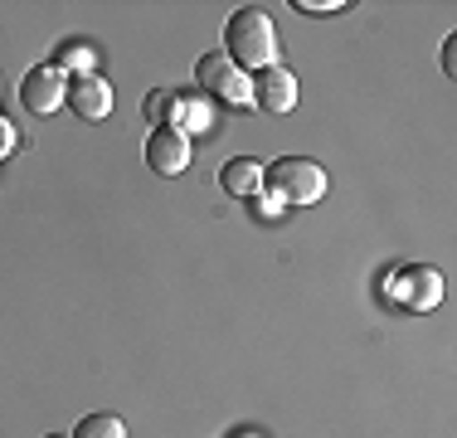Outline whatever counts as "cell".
<instances>
[{
  "mask_svg": "<svg viewBox=\"0 0 457 438\" xmlns=\"http://www.w3.org/2000/svg\"><path fill=\"white\" fill-rule=\"evenodd\" d=\"M63 88H69V79H63L54 63H39V69H29L25 83H20V103H25L29 117H49L63 107Z\"/></svg>",
  "mask_w": 457,
  "mask_h": 438,
  "instance_id": "6",
  "label": "cell"
},
{
  "mask_svg": "<svg viewBox=\"0 0 457 438\" xmlns=\"http://www.w3.org/2000/svg\"><path fill=\"white\" fill-rule=\"evenodd\" d=\"M268 195H278L282 205H317L326 195V171L312 156H282L273 166H263Z\"/></svg>",
  "mask_w": 457,
  "mask_h": 438,
  "instance_id": "2",
  "label": "cell"
},
{
  "mask_svg": "<svg viewBox=\"0 0 457 438\" xmlns=\"http://www.w3.org/2000/svg\"><path fill=\"white\" fill-rule=\"evenodd\" d=\"M54 69L59 73H93L97 69V49L93 44H83V39H69V44H59V54H54Z\"/></svg>",
  "mask_w": 457,
  "mask_h": 438,
  "instance_id": "11",
  "label": "cell"
},
{
  "mask_svg": "<svg viewBox=\"0 0 457 438\" xmlns=\"http://www.w3.org/2000/svg\"><path fill=\"white\" fill-rule=\"evenodd\" d=\"M63 103H69L83 122H103V117L112 113V88L97 79V73H79V79H69V88H63Z\"/></svg>",
  "mask_w": 457,
  "mask_h": 438,
  "instance_id": "7",
  "label": "cell"
},
{
  "mask_svg": "<svg viewBox=\"0 0 457 438\" xmlns=\"http://www.w3.org/2000/svg\"><path fill=\"white\" fill-rule=\"evenodd\" d=\"M248 88H253V107H263L268 117H282V113L297 107V73L282 69V63L258 69L253 79H248Z\"/></svg>",
  "mask_w": 457,
  "mask_h": 438,
  "instance_id": "5",
  "label": "cell"
},
{
  "mask_svg": "<svg viewBox=\"0 0 457 438\" xmlns=\"http://www.w3.org/2000/svg\"><path fill=\"white\" fill-rule=\"evenodd\" d=\"M282 210H287V205H282L278 195H263V200H258V215H263V219H278Z\"/></svg>",
  "mask_w": 457,
  "mask_h": 438,
  "instance_id": "15",
  "label": "cell"
},
{
  "mask_svg": "<svg viewBox=\"0 0 457 438\" xmlns=\"http://www.w3.org/2000/svg\"><path fill=\"white\" fill-rule=\"evenodd\" d=\"M248 438H253V434H248Z\"/></svg>",
  "mask_w": 457,
  "mask_h": 438,
  "instance_id": "19",
  "label": "cell"
},
{
  "mask_svg": "<svg viewBox=\"0 0 457 438\" xmlns=\"http://www.w3.org/2000/svg\"><path fill=\"white\" fill-rule=\"evenodd\" d=\"M10 147H15V127L0 117V156H10Z\"/></svg>",
  "mask_w": 457,
  "mask_h": 438,
  "instance_id": "16",
  "label": "cell"
},
{
  "mask_svg": "<svg viewBox=\"0 0 457 438\" xmlns=\"http://www.w3.org/2000/svg\"><path fill=\"white\" fill-rule=\"evenodd\" d=\"M49 438H69V434H49Z\"/></svg>",
  "mask_w": 457,
  "mask_h": 438,
  "instance_id": "18",
  "label": "cell"
},
{
  "mask_svg": "<svg viewBox=\"0 0 457 438\" xmlns=\"http://www.w3.org/2000/svg\"><path fill=\"white\" fill-rule=\"evenodd\" d=\"M195 83L204 88L210 97H220L228 107H248L253 103V88H248V73L238 69L228 54H204L200 63H195Z\"/></svg>",
  "mask_w": 457,
  "mask_h": 438,
  "instance_id": "3",
  "label": "cell"
},
{
  "mask_svg": "<svg viewBox=\"0 0 457 438\" xmlns=\"http://www.w3.org/2000/svg\"><path fill=\"white\" fill-rule=\"evenodd\" d=\"M297 10H307V15H326V10H341V0H292Z\"/></svg>",
  "mask_w": 457,
  "mask_h": 438,
  "instance_id": "14",
  "label": "cell"
},
{
  "mask_svg": "<svg viewBox=\"0 0 457 438\" xmlns=\"http://www.w3.org/2000/svg\"><path fill=\"white\" fill-rule=\"evenodd\" d=\"M385 292L395 302H404L409 312H428V307L443 302V273L413 263V268H399L395 278H385Z\"/></svg>",
  "mask_w": 457,
  "mask_h": 438,
  "instance_id": "4",
  "label": "cell"
},
{
  "mask_svg": "<svg viewBox=\"0 0 457 438\" xmlns=\"http://www.w3.org/2000/svg\"><path fill=\"white\" fill-rule=\"evenodd\" d=\"M146 166L161 171V175H180L190 166V137L176 127H156L146 137Z\"/></svg>",
  "mask_w": 457,
  "mask_h": 438,
  "instance_id": "8",
  "label": "cell"
},
{
  "mask_svg": "<svg viewBox=\"0 0 457 438\" xmlns=\"http://www.w3.org/2000/svg\"><path fill=\"white\" fill-rule=\"evenodd\" d=\"M443 69H448V79L457 73V39H448V44H443Z\"/></svg>",
  "mask_w": 457,
  "mask_h": 438,
  "instance_id": "17",
  "label": "cell"
},
{
  "mask_svg": "<svg viewBox=\"0 0 457 438\" xmlns=\"http://www.w3.org/2000/svg\"><path fill=\"white\" fill-rule=\"evenodd\" d=\"M220 190L224 195H258L263 190V161L253 156H234L220 166Z\"/></svg>",
  "mask_w": 457,
  "mask_h": 438,
  "instance_id": "9",
  "label": "cell"
},
{
  "mask_svg": "<svg viewBox=\"0 0 457 438\" xmlns=\"http://www.w3.org/2000/svg\"><path fill=\"white\" fill-rule=\"evenodd\" d=\"M224 49L238 69H268L278 63V29H273V15L258 5H244L228 15L224 25Z\"/></svg>",
  "mask_w": 457,
  "mask_h": 438,
  "instance_id": "1",
  "label": "cell"
},
{
  "mask_svg": "<svg viewBox=\"0 0 457 438\" xmlns=\"http://www.w3.org/2000/svg\"><path fill=\"white\" fill-rule=\"evenodd\" d=\"M185 97H190V93H180V88H156V93H146V103H141V117L151 122V131H156V127H180Z\"/></svg>",
  "mask_w": 457,
  "mask_h": 438,
  "instance_id": "10",
  "label": "cell"
},
{
  "mask_svg": "<svg viewBox=\"0 0 457 438\" xmlns=\"http://www.w3.org/2000/svg\"><path fill=\"white\" fill-rule=\"evenodd\" d=\"M69 438H127V424L117 414H88V419H79V429Z\"/></svg>",
  "mask_w": 457,
  "mask_h": 438,
  "instance_id": "12",
  "label": "cell"
},
{
  "mask_svg": "<svg viewBox=\"0 0 457 438\" xmlns=\"http://www.w3.org/2000/svg\"><path fill=\"white\" fill-rule=\"evenodd\" d=\"M210 127H214L210 103H204V97H185V113H180V127H176V131H185V137H190V131H210Z\"/></svg>",
  "mask_w": 457,
  "mask_h": 438,
  "instance_id": "13",
  "label": "cell"
}]
</instances>
